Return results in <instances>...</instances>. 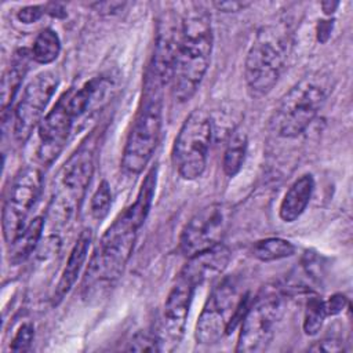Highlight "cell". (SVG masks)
Masks as SVG:
<instances>
[{
  "label": "cell",
  "instance_id": "cell-1",
  "mask_svg": "<svg viewBox=\"0 0 353 353\" xmlns=\"http://www.w3.org/2000/svg\"><path fill=\"white\" fill-rule=\"evenodd\" d=\"M156 183L157 167H152L143 178L134 203L119 214L102 234L83 279V290L87 291V295L94 290H102L121 276L132 254L138 230L150 211Z\"/></svg>",
  "mask_w": 353,
  "mask_h": 353
},
{
  "label": "cell",
  "instance_id": "cell-2",
  "mask_svg": "<svg viewBox=\"0 0 353 353\" xmlns=\"http://www.w3.org/2000/svg\"><path fill=\"white\" fill-rule=\"evenodd\" d=\"M212 26L210 14L193 6L181 17V36L170 79L176 101H189L200 87L212 52Z\"/></svg>",
  "mask_w": 353,
  "mask_h": 353
},
{
  "label": "cell",
  "instance_id": "cell-3",
  "mask_svg": "<svg viewBox=\"0 0 353 353\" xmlns=\"http://www.w3.org/2000/svg\"><path fill=\"white\" fill-rule=\"evenodd\" d=\"M164 85L167 84L149 65L145 72L139 105L121 157V167L128 174L138 175L142 172L156 150L163 121Z\"/></svg>",
  "mask_w": 353,
  "mask_h": 353
},
{
  "label": "cell",
  "instance_id": "cell-4",
  "mask_svg": "<svg viewBox=\"0 0 353 353\" xmlns=\"http://www.w3.org/2000/svg\"><path fill=\"white\" fill-rule=\"evenodd\" d=\"M95 170V141L91 137L70 154L55 175L50 214L58 223H66L79 212Z\"/></svg>",
  "mask_w": 353,
  "mask_h": 353
},
{
  "label": "cell",
  "instance_id": "cell-5",
  "mask_svg": "<svg viewBox=\"0 0 353 353\" xmlns=\"http://www.w3.org/2000/svg\"><path fill=\"white\" fill-rule=\"evenodd\" d=\"M248 306V294L240 290L233 279H225L216 284L196 323L194 336L201 345H214L229 334Z\"/></svg>",
  "mask_w": 353,
  "mask_h": 353
},
{
  "label": "cell",
  "instance_id": "cell-6",
  "mask_svg": "<svg viewBox=\"0 0 353 353\" xmlns=\"http://www.w3.org/2000/svg\"><path fill=\"white\" fill-rule=\"evenodd\" d=\"M288 37L265 28L251 44L244 65L245 83L254 97H263L277 84L287 61Z\"/></svg>",
  "mask_w": 353,
  "mask_h": 353
},
{
  "label": "cell",
  "instance_id": "cell-7",
  "mask_svg": "<svg viewBox=\"0 0 353 353\" xmlns=\"http://www.w3.org/2000/svg\"><path fill=\"white\" fill-rule=\"evenodd\" d=\"M327 99L325 84L316 77L298 81L281 98L270 119L272 130L283 138H295L305 132Z\"/></svg>",
  "mask_w": 353,
  "mask_h": 353
},
{
  "label": "cell",
  "instance_id": "cell-8",
  "mask_svg": "<svg viewBox=\"0 0 353 353\" xmlns=\"http://www.w3.org/2000/svg\"><path fill=\"white\" fill-rule=\"evenodd\" d=\"M211 138V116L203 109L193 110L182 123L172 145V163L183 179L193 181L203 175Z\"/></svg>",
  "mask_w": 353,
  "mask_h": 353
},
{
  "label": "cell",
  "instance_id": "cell-9",
  "mask_svg": "<svg viewBox=\"0 0 353 353\" xmlns=\"http://www.w3.org/2000/svg\"><path fill=\"white\" fill-rule=\"evenodd\" d=\"M283 316V295L277 288H263L247 306L236 352H262L272 342Z\"/></svg>",
  "mask_w": 353,
  "mask_h": 353
},
{
  "label": "cell",
  "instance_id": "cell-10",
  "mask_svg": "<svg viewBox=\"0 0 353 353\" xmlns=\"http://www.w3.org/2000/svg\"><path fill=\"white\" fill-rule=\"evenodd\" d=\"M230 225V208L214 203L199 210L179 236V251L188 259L221 245Z\"/></svg>",
  "mask_w": 353,
  "mask_h": 353
},
{
  "label": "cell",
  "instance_id": "cell-11",
  "mask_svg": "<svg viewBox=\"0 0 353 353\" xmlns=\"http://www.w3.org/2000/svg\"><path fill=\"white\" fill-rule=\"evenodd\" d=\"M43 174L36 165H26L14 176L3 205V236L10 244L26 226V218L41 192Z\"/></svg>",
  "mask_w": 353,
  "mask_h": 353
},
{
  "label": "cell",
  "instance_id": "cell-12",
  "mask_svg": "<svg viewBox=\"0 0 353 353\" xmlns=\"http://www.w3.org/2000/svg\"><path fill=\"white\" fill-rule=\"evenodd\" d=\"M58 84L59 79L52 70H44L28 83L14 110V135L19 142H25L39 127Z\"/></svg>",
  "mask_w": 353,
  "mask_h": 353
},
{
  "label": "cell",
  "instance_id": "cell-13",
  "mask_svg": "<svg viewBox=\"0 0 353 353\" xmlns=\"http://www.w3.org/2000/svg\"><path fill=\"white\" fill-rule=\"evenodd\" d=\"M201 281L200 274L186 263L178 274L175 284L171 287L164 303L161 343L175 346L181 341L194 291Z\"/></svg>",
  "mask_w": 353,
  "mask_h": 353
},
{
  "label": "cell",
  "instance_id": "cell-14",
  "mask_svg": "<svg viewBox=\"0 0 353 353\" xmlns=\"http://www.w3.org/2000/svg\"><path fill=\"white\" fill-rule=\"evenodd\" d=\"M74 123L68 102V92H65L37 127V160L41 165H51L61 154Z\"/></svg>",
  "mask_w": 353,
  "mask_h": 353
},
{
  "label": "cell",
  "instance_id": "cell-15",
  "mask_svg": "<svg viewBox=\"0 0 353 353\" xmlns=\"http://www.w3.org/2000/svg\"><path fill=\"white\" fill-rule=\"evenodd\" d=\"M179 36L181 18L178 15L175 17L172 12H167L159 22L153 57L149 63L165 84H170Z\"/></svg>",
  "mask_w": 353,
  "mask_h": 353
},
{
  "label": "cell",
  "instance_id": "cell-16",
  "mask_svg": "<svg viewBox=\"0 0 353 353\" xmlns=\"http://www.w3.org/2000/svg\"><path fill=\"white\" fill-rule=\"evenodd\" d=\"M91 243H92V232L90 229H84L79 234V237L69 254V258L66 261V266L59 277V281L57 284L54 298H52L54 305H58L76 284L77 277L83 269V265L88 256Z\"/></svg>",
  "mask_w": 353,
  "mask_h": 353
},
{
  "label": "cell",
  "instance_id": "cell-17",
  "mask_svg": "<svg viewBox=\"0 0 353 353\" xmlns=\"http://www.w3.org/2000/svg\"><path fill=\"white\" fill-rule=\"evenodd\" d=\"M314 190V179L310 174H305L299 176L285 192L280 208L279 215L284 222L296 221L303 211L306 210L312 194Z\"/></svg>",
  "mask_w": 353,
  "mask_h": 353
},
{
  "label": "cell",
  "instance_id": "cell-18",
  "mask_svg": "<svg viewBox=\"0 0 353 353\" xmlns=\"http://www.w3.org/2000/svg\"><path fill=\"white\" fill-rule=\"evenodd\" d=\"M32 58V52L26 48H19L14 52L10 68L3 76L1 80V109L3 113L7 110V108L12 103L23 77L28 72L29 59Z\"/></svg>",
  "mask_w": 353,
  "mask_h": 353
},
{
  "label": "cell",
  "instance_id": "cell-19",
  "mask_svg": "<svg viewBox=\"0 0 353 353\" xmlns=\"http://www.w3.org/2000/svg\"><path fill=\"white\" fill-rule=\"evenodd\" d=\"M44 229V218L36 216L19 232V234L10 243V262L19 265L26 261L37 248Z\"/></svg>",
  "mask_w": 353,
  "mask_h": 353
},
{
  "label": "cell",
  "instance_id": "cell-20",
  "mask_svg": "<svg viewBox=\"0 0 353 353\" xmlns=\"http://www.w3.org/2000/svg\"><path fill=\"white\" fill-rule=\"evenodd\" d=\"M247 135L241 131H236L229 142L228 146L225 149L223 153V161H222V167H223V172L226 176L233 178L236 176L245 160V154H247Z\"/></svg>",
  "mask_w": 353,
  "mask_h": 353
},
{
  "label": "cell",
  "instance_id": "cell-21",
  "mask_svg": "<svg viewBox=\"0 0 353 353\" xmlns=\"http://www.w3.org/2000/svg\"><path fill=\"white\" fill-rule=\"evenodd\" d=\"M61 51V40L55 30L47 28L43 29L34 39L32 46V59L37 63L47 65L54 62Z\"/></svg>",
  "mask_w": 353,
  "mask_h": 353
},
{
  "label": "cell",
  "instance_id": "cell-22",
  "mask_svg": "<svg viewBox=\"0 0 353 353\" xmlns=\"http://www.w3.org/2000/svg\"><path fill=\"white\" fill-rule=\"evenodd\" d=\"M295 252V245L281 237H268L259 240L252 247V255L262 262H272L291 256Z\"/></svg>",
  "mask_w": 353,
  "mask_h": 353
},
{
  "label": "cell",
  "instance_id": "cell-23",
  "mask_svg": "<svg viewBox=\"0 0 353 353\" xmlns=\"http://www.w3.org/2000/svg\"><path fill=\"white\" fill-rule=\"evenodd\" d=\"M325 317H327V312H325L324 301L319 296L309 298L306 302L305 314H303V324H302L303 332L309 336L316 335L321 330Z\"/></svg>",
  "mask_w": 353,
  "mask_h": 353
},
{
  "label": "cell",
  "instance_id": "cell-24",
  "mask_svg": "<svg viewBox=\"0 0 353 353\" xmlns=\"http://www.w3.org/2000/svg\"><path fill=\"white\" fill-rule=\"evenodd\" d=\"M112 207V190L106 181H102L91 197L90 211L94 219L102 221Z\"/></svg>",
  "mask_w": 353,
  "mask_h": 353
},
{
  "label": "cell",
  "instance_id": "cell-25",
  "mask_svg": "<svg viewBox=\"0 0 353 353\" xmlns=\"http://www.w3.org/2000/svg\"><path fill=\"white\" fill-rule=\"evenodd\" d=\"M161 339L156 334H150L148 331L138 332L128 342L127 350L132 352H159L161 350Z\"/></svg>",
  "mask_w": 353,
  "mask_h": 353
},
{
  "label": "cell",
  "instance_id": "cell-26",
  "mask_svg": "<svg viewBox=\"0 0 353 353\" xmlns=\"http://www.w3.org/2000/svg\"><path fill=\"white\" fill-rule=\"evenodd\" d=\"M34 338V327L30 323H25L22 324L14 339L11 341V350L14 352H26L30 349V345L33 342Z\"/></svg>",
  "mask_w": 353,
  "mask_h": 353
},
{
  "label": "cell",
  "instance_id": "cell-27",
  "mask_svg": "<svg viewBox=\"0 0 353 353\" xmlns=\"http://www.w3.org/2000/svg\"><path fill=\"white\" fill-rule=\"evenodd\" d=\"M43 10H44V8H43L41 6H26V7L21 8V10L18 11L17 18H18L22 23H26V25L34 23V22H37V21L41 18V15H43V12H44Z\"/></svg>",
  "mask_w": 353,
  "mask_h": 353
},
{
  "label": "cell",
  "instance_id": "cell-28",
  "mask_svg": "<svg viewBox=\"0 0 353 353\" xmlns=\"http://www.w3.org/2000/svg\"><path fill=\"white\" fill-rule=\"evenodd\" d=\"M324 305L327 316H335L345 309L347 305V298L343 294H334L327 302H324Z\"/></svg>",
  "mask_w": 353,
  "mask_h": 353
},
{
  "label": "cell",
  "instance_id": "cell-29",
  "mask_svg": "<svg viewBox=\"0 0 353 353\" xmlns=\"http://www.w3.org/2000/svg\"><path fill=\"white\" fill-rule=\"evenodd\" d=\"M310 350L313 352H341L343 350V345L341 341L335 338H324L319 342H316Z\"/></svg>",
  "mask_w": 353,
  "mask_h": 353
},
{
  "label": "cell",
  "instance_id": "cell-30",
  "mask_svg": "<svg viewBox=\"0 0 353 353\" xmlns=\"http://www.w3.org/2000/svg\"><path fill=\"white\" fill-rule=\"evenodd\" d=\"M218 10H222L225 12H232V11H239L244 7L248 6V3H241V1H221L214 4Z\"/></svg>",
  "mask_w": 353,
  "mask_h": 353
},
{
  "label": "cell",
  "instance_id": "cell-31",
  "mask_svg": "<svg viewBox=\"0 0 353 353\" xmlns=\"http://www.w3.org/2000/svg\"><path fill=\"white\" fill-rule=\"evenodd\" d=\"M331 28H332V23L328 22V21H321L319 23V40L320 41H325L327 40V37L331 33Z\"/></svg>",
  "mask_w": 353,
  "mask_h": 353
}]
</instances>
